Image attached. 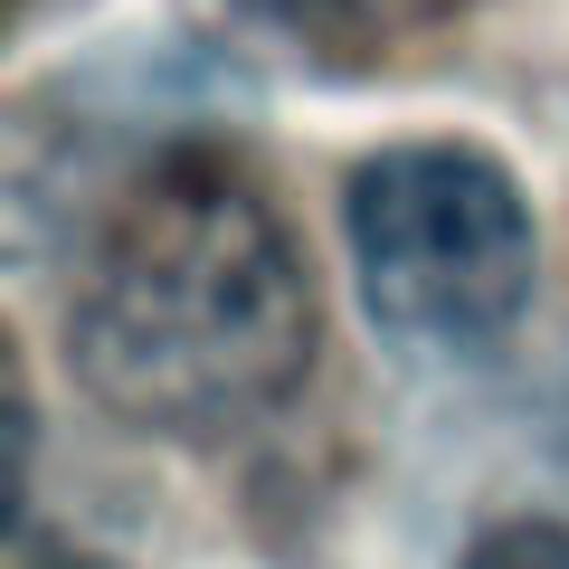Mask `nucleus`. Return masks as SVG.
<instances>
[{"label":"nucleus","instance_id":"nucleus-1","mask_svg":"<svg viewBox=\"0 0 569 569\" xmlns=\"http://www.w3.org/2000/svg\"><path fill=\"white\" fill-rule=\"evenodd\" d=\"M313 276L219 152H162L86 247L67 361L104 418L142 437H228L305 389Z\"/></svg>","mask_w":569,"mask_h":569},{"label":"nucleus","instance_id":"nucleus-2","mask_svg":"<svg viewBox=\"0 0 569 569\" xmlns=\"http://www.w3.org/2000/svg\"><path fill=\"white\" fill-rule=\"evenodd\" d=\"M351 276L389 342L493 351L531 305V200L475 142H399L351 171Z\"/></svg>","mask_w":569,"mask_h":569},{"label":"nucleus","instance_id":"nucleus-3","mask_svg":"<svg viewBox=\"0 0 569 569\" xmlns=\"http://www.w3.org/2000/svg\"><path fill=\"white\" fill-rule=\"evenodd\" d=\"M475 0H228V20L276 39L284 58L332 67V77H361V67H389L408 48L447 39Z\"/></svg>","mask_w":569,"mask_h":569},{"label":"nucleus","instance_id":"nucleus-4","mask_svg":"<svg viewBox=\"0 0 569 569\" xmlns=\"http://www.w3.org/2000/svg\"><path fill=\"white\" fill-rule=\"evenodd\" d=\"M456 569H569V531L560 522H493Z\"/></svg>","mask_w":569,"mask_h":569},{"label":"nucleus","instance_id":"nucleus-5","mask_svg":"<svg viewBox=\"0 0 569 569\" xmlns=\"http://www.w3.org/2000/svg\"><path fill=\"white\" fill-rule=\"evenodd\" d=\"M20 569H114V560H86V550H67V560H48L39 541H20Z\"/></svg>","mask_w":569,"mask_h":569}]
</instances>
